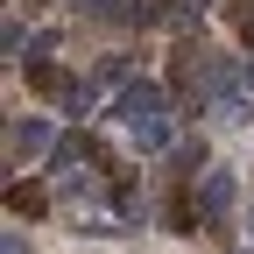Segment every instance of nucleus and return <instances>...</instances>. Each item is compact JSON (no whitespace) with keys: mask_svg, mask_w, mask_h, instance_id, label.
I'll use <instances>...</instances> for the list:
<instances>
[{"mask_svg":"<svg viewBox=\"0 0 254 254\" xmlns=\"http://www.w3.org/2000/svg\"><path fill=\"white\" fill-rule=\"evenodd\" d=\"M0 254H28V240H21V233H7V240H0Z\"/></svg>","mask_w":254,"mask_h":254,"instance_id":"nucleus-11","label":"nucleus"},{"mask_svg":"<svg viewBox=\"0 0 254 254\" xmlns=\"http://www.w3.org/2000/svg\"><path fill=\"white\" fill-rule=\"evenodd\" d=\"M247 226H254V205H247Z\"/></svg>","mask_w":254,"mask_h":254,"instance_id":"nucleus-13","label":"nucleus"},{"mask_svg":"<svg viewBox=\"0 0 254 254\" xmlns=\"http://www.w3.org/2000/svg\"><path fill=\"white\" fill-rule=\"evenodd\" d=\"M113 120L127 127V141H134L141 155H155V148L177 141V106H170V92L155 78H127L120 99H113Z\"/></svg>","mask_w":254,"mask_h":254,"instance_id":"nucleus-1","label":"nucleus"},{"mask_svg":"<svg viewBox=\"0 0 254 254\" xmlns=\"http://www.w3.org/2000/svg\"><path fill=\"white\" fill-rule=\"evenodd\" d=\"M170 155H177V170H184V177H205V134H177Z\"/></svg>","mask_w":254,"mask_h":254,"instance_id":"nucleus-7","label":"nucleus"},{"mask_svg":"<svg viewBox=\"0 0 254 254\" xmlns=\"http://www.w3.org/2000/svg\"><path fill=\"white\" fill-rule=\"evenodd\" d=\"M85 155H92V141H85V134H64V141H57V170H71V163H85Z\"/></svg>","mask_w":254,"mask_h":254,"instance_id":"nucleus-9","label":"nucleus"},{"mask_svg":"<svg viewBox=\"0 0 254 254\" xmlns=\"http://www.w3.org/2000/svg\"><path fill=\"white\" fill-rule=\"evenodd\" d=\"M78 14H92V21H155V7L148 0H78Z\"/></svg>","mask_w":254,"mask_h":254,"instance_id":"nucleus-5","label":"nucleus"},{"mask_svg":"<svg viewBox=\"0 0 254 254\" xmlns=\"http://www.w3.org/2000/svg\"><path fill=\"white\" fill-rule=\"evenodd\" d=\"M7 155H14V163H36V155H57V134H50V120H43V113L14 120V127H7Z\"/></svg>","mask_w":254,"mask_h":254,"instance_id":"nucleus-3","label":"nucleus"},{"mask_svg":"<svg viewBox=\"0 0 254 254\" xmlns=\"http://www.w3.org/2000/svg\"><path fill=\"white\" fill-rule=\"evenodd\" d=\"M78 226H85L92 240H113V233H120V219H113V212H85V205H78Z\"/></svg>","mask_w":254,"mask_h":254,"instance_id":"nucleus-8","label":"nucleus"},{"mask_svg":"<svg viewBox=\"0 0 254 254\" xmlns=\"http://www.w3.org/2000/svg\"><path fill=\"white\" fill-rule=\"evenodd\" d=\"M7 212H14V219H43V212H50V190H43V184H7Z\"/></svg>","mask_w":254,"mask_h":254,"instance_id":"nucleus-6","label":"nucleus"},{"mask_svg":"<svg viewBox=\"0 0 254 254\" xmlns=\"http://www.w3.org/2000/svg\"><path fill=\"white\" fill-rule=\"evenodd\" d=\"M240 78H247V92H254V57H247V64H240Z\"/></svg>","mask_w":254,"mask_h":254,"instance_id":"nucleus-12","label":"nucleus"},{"mask_svg":"<svg viewBox=\"0 0 254 254\" xmlns=\"http://www.w3.org/2000/svg\"><path fill=\"white\" fill-rule=\"evenodd\" d=\"M233 14H240V36H247V50H254V0H240Z\"/></svg>","mask_w":254,"mask_h":254,"instance_id":"nucleus-10","label":"nucleus"},{"mask_svg":"<svg viewBox=\"0 0 254 254\" xmlns=\"http://www.w3.org/2000/svg\"><path fill=\"white\" fill-rule=\"evenodd\" d=\"M28 92H43V99H64V106H71L85 85H78L71 71H64V64H28Z\"/></svg>","mask_w":254,"mask_h":254,"instance_id":"nucleus-4","label":"nucleus"},{"mask_svg":"<svg viewBox=\"0 0 254 254\" xmlns=\"http://www.w3.org/2000/svg\"><path fill=\"white\" fill-rule=\"evenodd\" d=\"M240 205V177L233 170H205L198 177V226H226Z\"/></svg>","mask_w":254,"mask_h":254,"instance_id":"nucleus-2","label":"nucleus"}]
</instances>
